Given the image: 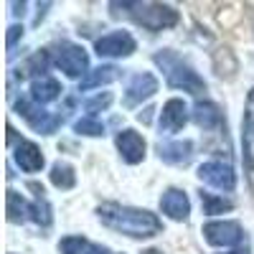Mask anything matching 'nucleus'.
I'll return each instance as SVG.
<instances>
[{
	"label": "nucleus",
	"instance_id": "obj_2",
	"mask_svg": "<svg viewBox=\"0 0 254 254\" xmlns=\"http://www.w3.org/2000/svg\"><path fill=\"white\" fill-rule=\"evenodd\" d=\"M153 59H155L158 66L163 69L168 87L183 89V92H190V94H201V92H206V81H203L193 69H190L176 51L165 49V51H158Z\"/></svg>",
	"mask_w": 254,
	"mask_h": 254
},
{
	"label": "nucleus",
	"instance_id": "obj_16",
	"mask_svg": "<svg viewBox=\"0 0 254 254\" xmlns=\"http://www.w3.org/2000/svg\"><path fill=\"white\" fill-rule=\"evenodd\" d=\"M221 110L216 107L214 102H208V99H198L196 104H193V122L198 125V127H203V130H216V127L221 125Z\"/></svg>",
	"mask_w": 254,
	"mask_h": 254
},
{
	"label": "nucleus",
	"instance_id": "obj_6",
	"mask_svg": "<svg viewBox=\"0 0 254 254\" xmlns=\"http://www.w3.org/2000/svg\"><path fill=\"white\" fill-rule=\"evenodd\" d=\"M203 239L214 247H237L244 239L239 221H208L203 226Z\"/></svg>",
	"mask_w": 254,
	"mask_h": 254
},
{
	"label": "nucleus",
	"instance_id": "obj_4",
	"mask_svg": "<svg viewBox=\"0 0 254 254\" xmlns=\"http://www.w3.org/2000/svg\"><path fill=\"white\" fill-rule=\"evenodd\" d=\"M54 61H56V66L66 76H71V79H79L84 74H89L87 71V66H89L87 51H84L79 44H71V41H61V44L56 46Z\"/></svg>",
	"mask_w": 254,
	"mask_h": 254
},
{
	"label": "nucleus",
	"instance_id": "obj_26",
	"mask_svg": "<svg viewBox=\"0 0 254 254\" xmlns=\"http://www.w3.org/2000/svg\"><path fill=\"white\" fill-rule=\"evenodd\" d=\"M46 66H49V51H38V54H33V59L28 61V71H41V76H44V71H46Z\"/></svg>",
	"mask_w": 254,
	"mask_h": 254
},
{
	"label": "nucleus",
	"instance_id": "obj_18",
	"mask_svg": "<svg viewBox=\"0 0 254 254\" xmlns=\"http://www.w3.org/2000/svg\"><path fill=\"white\" fill-rule=\"evenodd\" d=\"M5 211H8V221H13V224L31 219V203L20 193H15V190L5 193Z\"/></svg>",
	"mask_w": 254,
	"mask_h": 254
},
{
	"label": "nucleus",
	"instance_id": "obj_9",
	"mask_svg": "<svg viewBox=\"0 0 254 254\" xmlns=\"http://www.w3.org/2000/svg\"><path fill=\"white\" fill-rule=\"evenodd\" d=\"M158 92V79L150 74V71H142V74H135L127 84V92H125V104L127 107H135V104L150 99L153 94Z\"/></svg>",
	"mask_w": 254,
	"mask_h": 254
},
{
	"label": "nucleus",
	"instance_id": "obj_12",
	"mask_svg": "<svg viewBox=\"0 0 254 254\" xmlns=\"http://www.w3.org/2000/svg\"><path fill=\"white\" fill-rule=\"evenodd\" d=\"M188 122V110L183 99H168L160 112V132H178Z\"/></svg>",
	"mask_w": 254,
	"mask_h": 254
},
{
	"label": "nucleus",
	"instance_id": "obj_22",
	"mask_svg": "<svg viewBox=\"0 0 254 254\" xmlns=\"http://www.w3.org/2000/svg\"><path fill=\"white\" fill-rule=\"evenodd\" d=\"M201 203H203V214H208V216H216V214H224V211L234 208V203H231V201L208 193V190H201Z\"/></svg>",
	"mask_w": 254,
	"mask_h": 254
},
{
	"label": "nucleus",
	"instance_id": "obj_29",
	"mask_svg": "<svg viewBox=\"0 0 254 254\" xmlns=\"http://www.w3.org/2000/svg\"><path fill=\"white\" fill-rule=\"evenodd\" d=\"M231 254H249V249L244 247V249H237V252H231Z\"/></svg>",
	"mask_w": 254,
	"mask_h": 254
},
{
	"label": "nucleus",
	"instance_id": "obj_27",
	"mask_svg": "<svg viewBox=\"0 0 254 254\" xmlns=\"http://www.w3.org/2000/svg\"><path fill=\"white\" fill-rule=\"evenodd\" d=\"M18 36H23V28H20V26H10V28H8V49H13V44H15Z\"/></svg>",
	"mask_w": 254,
	"mask_h": 254
},
{
	"label": "nucleus",
	"instance_id": "obj_20",
	"mask_svg": "<svg viewBox=\"0 0 254 254\" xmlns=\"http://www.w3.org/2000/svg\"><path fill=\"white\" fill-rule=\"evenodd\" d=\"M115 79H120V69L117 66H97L92 69L87 76L81 79V89H94V87H102V84H112Z\"/></svg>",
	"mask_w": 254,
	"mask_h": 254
},
{
	"label": "nucleus",
	"instance_id": "obj_17",
	"mask_svg": "<svg viewBox=\"0 0 254 254\" xmlns=\"http://www.w3.org/2000/svg\"><path fill=\"white\" fill-rule=\"evenodd\" d=\"M59 92H61L59 81L51 79V76H38V79H33V84H31V99H33L36 104L54 102V99L59 97Z\"/></svg>",
	"mask_w": 254,
	"mask_h": 254
},
{
	"label": "nucleus",
	"instance_id": "obj_1",
	"mask_svg": "<svg viewBox=\"0 0 254 254\" xmlns=\"http://www.w3.org/2000/svg\"><path fill=\"white\" fill-rule=\"evenodd\" d=\"M97 216L107 229L120 231V234L132 237V239H150V237L160 234V229H163L160 219L155 214H150L147 208L104 203L97 208Z\"/></svg>",
	"mask_w": 254,
	"mask_h": 254
},
{
	"label": "nucleus",
	"instance_id": "obj_11",
	"mask_svg": "<svg viewBox=\"0 0 254 254\" xmlns=\"http://www.w3.org/2000/svg\"><path fill=\"white\" fill-rule=\"evenodd\" d=\"M160 211L173 221H186L190 214V201L181 188H168L160 196Z\"/></svg>",
	"mask_w": 254,
	"mask_h": 254
},
{
	"label": "nucleus",
	"instance_id": "obj_28",
	"mask_svg": "<svg viewBox=\"0 0 254 254\" xmlns=\"http://www.w3.org/2000/svg\"><path fill=\"white\" fill-rule=\"evenodd\" d=\"M84 254H112V252H110L107 247H102V244H89Z\"/></svg>",
	"mask_w": 254,
	"mask_h": 254
},
{
	"label": "nucleus",
	"instance_id": "obj_13",
	"mask_svg": "<svg viewBox=\"0 0 254 254\" xmlns=\"http://www.w3.org/2000/svg\"><path fill=\"white\" fill-rule=\"evenodd\" d=\"M242 145H244V160H247V168H249V171H254V89L247 94V104H244Z\"/></svg>",
	"mask_w": 254,
	"mask_h": 254
},
{
	"label": "nucleus",
	"instance_id": "obj_24",
	"mask_svg": "<svg viewBox=\"0 0 254 254\" xmlns=\"http://www.w3.org/2000/svg\"><path fill=\"white\" fill-rule=\"evenodd\" d=\"M59 252L61 254H84L87 252V242H84V237H64L59 242Z\"/></svg>",
	"mask_w": 254,
	"mask_h": 254
},
{
	"label": "nucleus",
	"instance_id": "obj_30",
	"mask_svg": "<svg viewBox=\"0 0 254 254\" xmlns=\"http://www.w3.org/2000/svg\"><path fill=\"white\" fill-rule=\"evenodd\" d=\"M142 254H160V252H158V249H145Z\"/></svg>",
	"mask_w": 254,
	"mask_h": 254
},
{
	"label": "nucleus",
	"instance_id": "obj_8",
	"mask_svg": "<svg viewBox=\"0 0 254 254\" xmlns=\"http://www.w3.org/2000/svg\"><path fill=\"white\" fill-rule=\"evenodd\" d=\"M94 49H97L99 56L120 59V56H130V54H135L137 44H135V38L127 33V31H115V33L102 36L97 44H94Z\"/></svg>",
	"mask_w": 254,
	"mask_h": 254
},
{
	"label": "nucleus",
	"instance_id": "obj_21",
	"mask_svg": "<svg viewBox=\"0 0 254 254\" xmlns=\"http://www.w3.org/2000/svg\"><path fill=\"white\" fill-rule=\"evenodd\" d=\"M49 176H51V183H54L56 188H61V190H69V188L76 186V173H74V168H71L69 163H64V160L54 163V168H51Z\"/></svg>",
	"mask_w": 254,
	"mask_h": 254
},
{
	"label": "nucleus",
	"instance_id": "obj_14",
	"mask_svg": "<svg viewBox=\"0 0 254 254\" xmlns=\"http://www.w3.org/2000/svg\"><path fill=\"white\" fill-rule=\"evenodd\" d=\"M158 155L163 163L171 165H186L190 158H193V142L190 140H173V142H163L158 147Z\"/></svg>",
	"mask_w": 254,
	"mask_h": 254
},
{
	"label": "nucleus",
	"instance_id": "obj_3",
	"mask_svg": "<svg viewBox=\"0 0 254 254\" xmlns=\"http://www.w3.org/2000/svg\"><path fill=\"white\" fill-rule=\"evenodd\" d=\"M125 8H130V15L135 18V23H140L147 31H165L178 26V10L173 5H163V3H122Z\"/></svg>",
	"mask_w": 254,
	"mask_h": 254
},
{
	"label": "nucleus",
	"instance_id": "obj_10",
	"mask_svg": "<svg viewBox=\"0 0 254 254\" xmlns=\"http://www.w3.org/2000/svg\"><path fill=\"white\" fill-rule=\"evenodd\" d=\"M115 142H117V150H120V155H122L125 163L137 165V163L145 158V140H142L140 132L130 130V127H127V130H122Z\"/></svg>",
	"mask_w": 254,
	"mask_h": 254
},
{
	"label": "nucleus",
	"instance_id": "obj_5",
	"mask_svg": "<svg viewBox=\"0 0 254 254\" xmlns=\"http://www.w3.org/2000/svg\"><path fill=\"white\" fill-rule=\"evenodd\" d=\"M15 110H18V115L23 117L36 132H41V135L56 132V127L61 125V117H59V115H51V112H46V110H41L36 102H28V99H18V102H15Z\"/></svg>",
	"mask_w": 254,
	"mask_h": 254
},
{
	"label": "nucleus",
	"instance_id": "obj_7",
	"mask_svg": "<svg viewBox=\"0 0 254 254\" xmlns=\"http://www.w3.org/2000/svg\"><path fill=\"white\" fill-rule=\"evenodd\" d=\"M198 178L208 186H214L219 190H234L237 186V173L229 163H221V160H208L198 168Z\"/></svg>",
	"mask_w": 254,
	"mask_h": 254
},
{
	"label": "nucleus",
	"instance_id": "obj_19",
	"mask_svg": "<svg viewBox=\"0 0 254 254\" xmlns=\"http://www.w3.org/2000/svg\"><path fill=\"white\" fill-rule=\"evenodd\" d=\"M28 188L36 190V203H31V219L38 226H49L51 224V206L44 198V188H41L38 183H28Z\"/></svg>",
	"mask_w": 254,
	"mask_h": 254
},
{
	"label": "nucleus",
	"instance_id": "obj_25",
	"mask_svg": "<svg viewBox=\"0 0 254 254\" xmlns=\"http://www.w3.org/2000/svg\"><path fill=\"white\" fill-rule=\"evenodd\" d=\"M112 104V94L110 92H104V94H99V97H94V99H89L87 104H84V107H87V112H99V110H107Z\"/></svg>",
	"mask_w": 254,
	"mask_h": 254
},
{
	"label": "nucleus",
	"instance_id": "obj_15",
	"mask_svg": "<svg viewBox=\"0 0 254 254\" xmlns=\"http://www.w3.org/2000/svg\"><path fill=\"white\" fill-rule=\"evenodd\" d=\"M13 155H15V163L23 168L26 173H36V171L44 168V153H41V147L36 142H28V140L18 142Z\"/></svg>",
	"mask_w": 254,
	"mask_h": 254
},
{
	"label": "nucleus",
	"instance_id": "obj_23",
	"mask_svg": "<svg viewBox=\"0 0 254 254\" xmlns=\"http://www.w3.org/2000/svg\"><path fill=\"white\" fill-rule=\"evenodd\" d=\"M74 130H76L79 135H87V137H99V135H104V125L97 122L94 117H81V120L74 125Z\"/></svg>",
	"mask_w": 254,
	"mask_h": 254
}]
</instances>
